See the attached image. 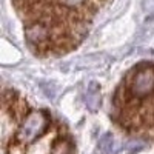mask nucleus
Wrapping results in <instances>:
<instances>
[{
    "instance_id": "1",
    "label": "nucleus",
    "mask_w": 154,
    "mask_h": 154,
    "mask_svg": "<svg viewBox=\"0 0 154 154\" xmlns=\"http://www.w3.org/2000/svg\"><path fill=\"white\" fill-rule=\"evenodd\" d=\"M48 125H49V116L45 111H31L19 126L17 140L25 145L32 143L35 139H38L48 130Z\"/></svg>"
},
{
    "instance_id": "2",
    "label": "nucleus",
    "mask_w": 154,
    "mask_h": 154,
    "mask_svg": "<svg viewBox=\"0 0 154 154\" xmlns=\"http://www.w3.org/2000/svg\"><path fill=\"white\" fill-rule=\"evenodd\" d=\"M154 93V65L145 63L136 69L130 83V94L133 99H145Z\"/></svg>"
},
{
    "instance_id": "3",
    "label": "nucleus",
    "mask_w": 154,
    "mask_h": 154,
    "mask_svg": "<svg viewBox=\"0 0 154 154\" xmlns=\"http://www.w3.org/2000/svg\"><path fill=\"white\" fill-rule=\"evenodd\" d=\"M25 37H26V40L31 46L48 49L49 43L53 42V48H54V28L46 20L37 19L32 23H29L25 28Z\"/></svg>"
},
{
    "instance_id": "4",
    "label": "nucleus",
    "mask_w": 154,
    "mask_h": 154,
    "mask_svg": "<svg viewBox=\"0 0 154 154\" xmlns=\"http://www.w3.org/2000/svg\"><path fill=\"white\" fill-rule=\"evenodd\" d=\"M85 105L89 111L96 112L100 106V85L97 82H91L85 93Z\"/></svg>"
},
{
    "instance_id": "5",
    "label": "nucleus",
    "mask_w": 154,
    "mask_h": 154,
    "mask_svg": "<svg viewBox=\"0 0 154 154\" xmlns=\"http://www.w3.org/2000/svg\"><path fill=\"white\" fill-rule=\"evenodd\" d=\"M51 154H74V148H72L71 140H68V139H59L57 142L54 143Z\"/></svg>"
},
{
    "instance_id": "6",
    "label": "nucleus",
    "mask_w": 154,
    "mask_h": 154,
    "mask_svg": "<svg viewBox=\"0 0 154 154\" xmlns=\"http://www.w3.org/2000/svg\"><path fill=\"white\" fill-rule=\"evenodd\" d=\"M99 148L103 154H116L114 152V137L111 133H105L99 140Z\"/></svg>"
},
{
    "instance_id": "7",
    "label": "nucleus",
    "mask_w": 154,
    "mask_h": 154,
    "mask_svg": "<svg viewBox=\"0 0 154 154\" xmlns=\"http://www.w3.org/2000/svg\"><path fill=\"white\" fill-rule=\"evenodd\" d=\"M93 154H97V152H93Z\"/></svg>"
}]
</instances>
